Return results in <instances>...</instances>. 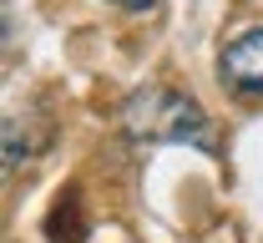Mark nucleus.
Returning a JSON list of instances; mask_svg holds the SVG:
<instances>
[{"label":"nucleus","mask_w":263,"mask_h":243,"mask_svg":"<svg viewBox=\"0 0 263 243\" xmlns=\"http://www.w3.org/2000/svg\"><path fill=\"white\" fill-rule=\"evenodd\" d=\"M117 122L132 142H172V147H197V152L218 147L208 111L187 91H172V86H137L122 102Z\"/></svg>","instance_id":"f257e3e1"},{"label":"nucleus","mask_w":263,"mask_h":243,"mask_svg":"<svg viewBox=\"0 0 263 243\" xmlns=\"http://www.w3.org/2000/svg\"><path fill=\"white\" fill-rule=\"evenodd\" d=\"M218 76L238 97H263V31L233 35L218 56Z\"/></svg>","instance_id":"f03ea898"},{"label":"nucleus","mask_w":263,"mask_h":243,"mask_svg":"<svg viewBox=\"0 0 263 243\" xmlns=\"http://www.w3.org/2000/svg\"><path fill=\"white\" fill-rule=\"evenodd\" d=\"M106 5H117V10H132V15H147V10H157L162 0H106Z\"/></svg>","instance_id":"7ed1b4c3"}]
</instances>
